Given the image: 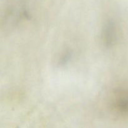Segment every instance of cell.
<instances>
[{
  "label": "cell",
  "instance_id": "1",
  "mask_svg": "<svg viewBox=\"0 0 128 128\" xmlns=\"http://www.w3.org/2000/svg\"><path fill=\"white\" fill-rule=\"evenodd\" d=\"M111 104L116 112H128V91L123 90L115 91L112 95Z\"/></svg>",
  "mask_w": 128,
  "mask_h": 128
}]
</instances>
